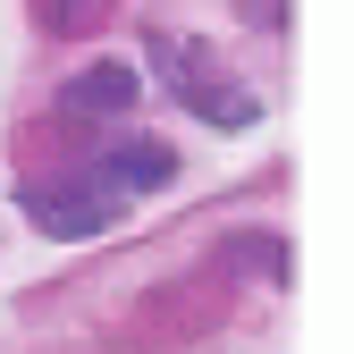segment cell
I'll use <instances>...</instances> for the list:
<instances>
[{
  "label": "cell",
  "instance_id": "6da1fadb",
  "mask_svg": "<svg viewBox=\"0 0 354 354\" xmlns=\"http://www.w3.org/2000/svg\"><path fill=\"white\" fill-rule=\"evenodd\" d=\"M169 169H177V152L144 136V144H118L110 160H93L84 177H68V186L34 194V211H42V228H51V236H93V228H110V219H118L127 194L169 186Z\"/></svg>",
  "mask_w": 354,
  "mask_h": 354
},
{
  "label": "cell",
  "instance_id": "7a4b0ae2",
  "mask_svg": "<svg viewBox=\"0 0 354 354\" xmlns=\"http://www.w3.org/2000/svg\"><path fill=\"white\" fill-rule=\"evenodd\" d=\"M136 102V68H84L68 84V110H127Z\"/></svg>",
  "mask_w": 354,
  "mask_h": 354
}]
</instances>
